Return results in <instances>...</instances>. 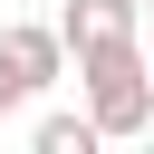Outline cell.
<instances>
[{
  "instance_id": "cell-2",
  "label": "cell",
  "mask_w": 154,
  "mask_h": 154,
  "mask_svg": "<svg viewBox=\"0 0 154 154\" xmlns=\"http://www.w3.org/2000/svg\"><path fill=\"white\" fill-rule=\"evenodd\" d=\"M135 19H144V0H67V10H58L67 48H96V38H135Z\"/></svg>"
},
{
  "instance_id": "cell-1",
  "label": "cell",
  "mask_w": 154,
  "mask_h": 154,
  "mask_svg": "<svg viewBox=\"0 0 154 154\" xmlns=\"http://www.w3.org/2000/svg\"><path fill=\"white\" fill-rule=\"evenodd\" d=\"M77 96H87V116L106 125V144H116V135H144V125H154V58H144V38H96V48H77Z\"/></svg>"
},
{
  "instance_id": "cell-3",
  "label": "cell",
  "mask_w": 154,
  "mask_h": 154,
  "mask_svg": "<svg viewBox=\"0 0 154 154\" xmlns=\"http://www.w3.org/2000/svg\"><path fill=\"white\" fill-rule=\"evenodd\" d=\"M29 144H38V154H96V144H106V125H96L87 106H77V116H38V125H29Z\"/></svg>"
},
{
  "instance_id": "cell-5",
  "label": "cell",
  "mask_w": 154,
  "mask_h": 154,
  "mask_svg": "<svg viewBox=\"0 0 154 154\" xmlns=\"http://www.w3.org/2000/svg\"><path fill=\"white\" fill-rule=\"evenodd\" d=\"M144 10H154V0H144Z\"/></svg>"
},
{
  "instance_id": "cell-4",
  "label": "cell",
  "mask_w": 154,
  "mask_h": 154,
  "mask_svg": "<svg viewBox=\"0 0 154 154\" xmlns=\"http://www.w3.org/2000/svg\"><path fill=\"white\" fill-rule=\"evenodd\" d=\"M29 96H38V87H29V77H19V58H10V48H0V116H19V106H29Z\"/></svg>"
}]
</instances>
